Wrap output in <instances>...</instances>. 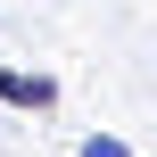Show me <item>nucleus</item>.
Segmentation results:
<instances>
[{"instance_id": "obj_1", "label": "nucleus", "mask_w": 157, "mask_h": 157, "mask_svg": "<svg viewBox=\"0 0 157 157\" xmlns=\"http://www.w3.org/2000/svg\"><path fill=\"white\" fill-rule=\"evenodd\" d=\"M0 99L41 116V108H58V83H50V75H8V66H0Z\"/></svg>"}, {"instance_id": "obj_2", "label": "nucleus", "mask_w": 157, "mask_h": 157, "mask_svg": "<svg viewBox=\"0 0 157 157\" xmlns=\"http://www.w3.org/2000/svg\"><path fill=\"white\" fill-rule=\"evenodd\" d=\"M75 157H132V141H116V132H91V141H83Z\"/></svg>"}]
</instances>
